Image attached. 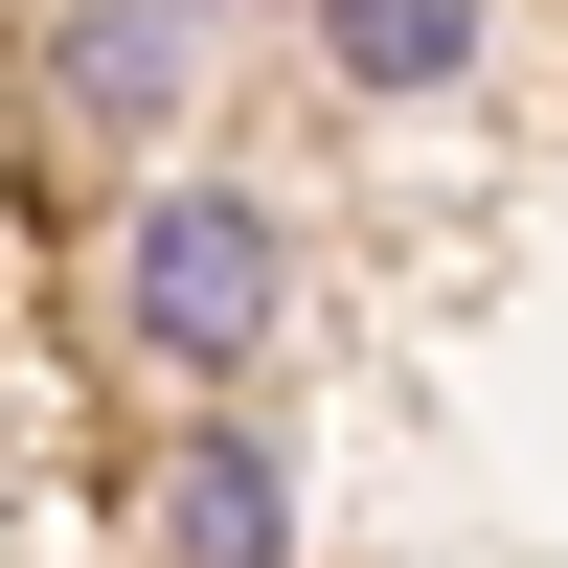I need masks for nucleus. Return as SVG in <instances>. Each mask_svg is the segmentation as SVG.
<instances>
[{"instance_id":"obj_1","label":"nucleus","mask_w":568,"mask_h":568,"mask_svg":"<svg viewBox=\"0 0 568 568\" xmlns=\"http://www.w3.org/2000/svg\"><path fill=\"white\" fill-rule=\"evenodd\" d=\"M0 227L23 568H568V0H23Z\"/></svg>"}]
</instances>
